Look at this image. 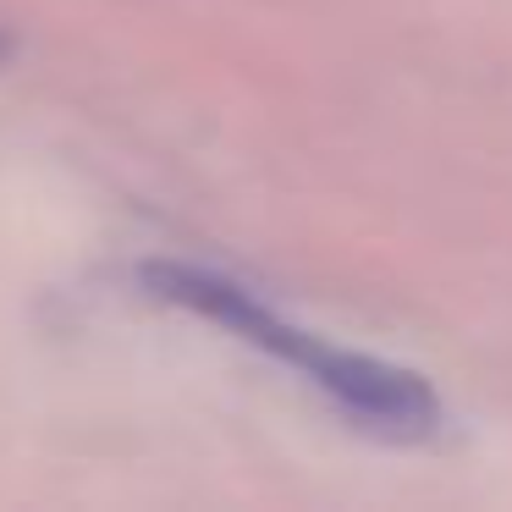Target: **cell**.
Segmentation results:
<instances>
[{
    "instance_id": "obj_1",
    "label": "cell",
    "mask_w": 512,
    "mask_h": 512,
    "mask_svg": "<svg viewBox=\"0 0 512 512\" xmlns=\"http://www.w3.org/2000/svg\"><path fill=\"white\" fill-rule=\"evenodd\" d=\"M6 56H12V39H6V34H0V61H6Z\"/></svg>"
}]
</instances>
